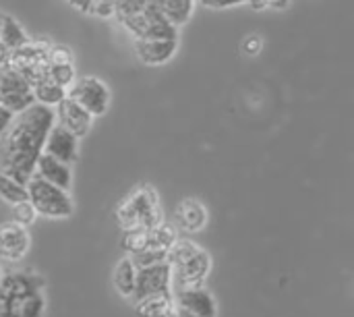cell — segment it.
<instances>
[{
    "instance_id": "obj_1",
    "label": "cell",
    "mask_w": 354,
    "mask_h": 317,
    "mask_svg": "<svg viewBox=\"0 0 354 317\" xmlns=\"http://www.w3.org/2000/svg\"><path fill=\"white\" fill-rule=\"evenodd\" d=\"M54 125L56 110L44 104H33L17 114L8 131L0 137V172L27 187Z\"/></svg>"
},
{
    "instance_id": "obj_2",
    "label": "cell",
    "mask_w": 354,
    "mask_h": 317,
    "mask_svg": "<svg viewBox=\"0 0 354 317\" xmlns=\"http://www.w3.org/2000/svg\"><path fill=\"white\" fill-rule=\"evenodd\" d=\"M118 226L127 230H153L164 222L158 193L151 185H139L114 210Z\"/></svg>"
},
{
    "instance_id": "obj_3",
    "label": "cell",
    "mask_w": 354,
    "mask_h": 317,
    "mask_svg": "<svg viewBox=\"0 0 354 317\" xmlns=\"http://www.w3.org/2000/svg\"><path fill=\"white\" fill-rule=\"evenodd\" d=\"M168 264L172 268V280L176 291L203 287L212 270L209 253L189 239L176 241V245L168 253Z\"/></svg>"
},
{
    "instance_id": "obj_4",
    "label": "cell",
    "mask_w": 354,
    "mask_h": 317,
    "mask_svg": "<svg viewBox=\"0 0 354 317\" xmlns=\"http://www.w3.org/2000/svg\"><path fill=\"white\" fill-rule=\"evenodd\" d=\"M178 50V27L168 21L156 23L143 37L135 39V54L143 64H166Z\"/></svg>"
},
{
    "instance_id": "obj_5",
    "label": "cell",
    "mask_w": 354,
    "mask_h": 317,
    "mask_svg": "<svg viewBox=\"0 0 354 317\" xmlns=\"http://www.w3.org/2000/svg\"><path fill=\"white\" fill-rule=\"evenodd\" d=\"M27 199L35 208V212L50 220H64L71 218L75 212V203L68 195V191L50 185L41 176L33 174L27 183Z\"/></svg>"
},
{
    "instance_id": "obj_6",
    "label": "cell",
    "mask_w": 354,
    "mask_h": 317,
    "mask_svg": "<svg viewBox=\"0 0 354 317\" xmlns=\"http://www.w3.org/2000/svg\"><path fill=\"white\" fill-rule=\"evenodd\" d=\"M50 50L52 44L46 39H37V42H29L19 50L8 52L6 56V66L21 73L31 85L44 81L46 77H50Z\"/></svg>"
},
{
    "instance_id": "obj_7",
    "label": "cell",
    "mask_w": 354,
    "mask_h": 317,
    "mask_svg": "<svg viewBox=\"0 0 354 317\" xmlns=\"http://www.w3.org/2000/svg\"><path fill=\"white\" fill-rule=\"evenodd\" d=\"M0 104H2V108L10 110L15 116L25 112L33 104H37L33 85L21 73L12 71L8 66L0 75Z\"/></svg>"
},
{
    "instance_id": "obj_8",
    "label": "cell",
    "mask_w": 354,
    "mask_h": 317,
    "mask_svg": "<svg viewBox=\"0 0 354 317\" xmlns=\"http://www.w3.org/2000/svg\"><path fill=\"white\" fill-rule=\"evenodd\" d=\"M68 98L75 100L79 106H83L91 116L106 114V110L110 106V89L97 77H81V79H77L68 89Z\"/></svg>"
},
{
    "instance_id": "obj_9",
    "label": "cell",
    "mask_w": 354,
    "mask_h": 317,
    "mask_svg": "<svg viewBox=\"0 0 354 317\" xmlns=\"http://www.w3.org/2000/svg\"><path fill=\"white\" fill-rule=\"evenodd\" d=\"M174 289V280H172V268L168 262L151 266V268H143L137 274V291H135V303L147 299V297H156V295H172Z\"/></svg>"
},
{
    "instance_id": "obj_10",
    "label": "cell",
    "mask_w": 354,
    "mask_h": 317,
    "mask_svg": "<svg viewBox=\"0 0 354 317\" xmlns=\"http://www.w3.org/2000/svg\"><path fill=\"white\" fill-rule=\"evenodd\" d=\"M31 247V237L25 226L10 220L0 224V260L4 262H21Z\"/></svg>"
},
{
    "instance_id": "obj_11",
    "label": "cell",
    "mask_w": 354,
    "mask_h": 317,
    "mask_svg": "<svg viewBox=\"0 0 354 317\" xmlns=\"http://www.w3.org/2000/svg\"><path fill=\"white\" fill-rule=\"evenodd\" d=\"M46 307V291H35L25 297L0 295V317H44Z\"/></svg>"
},
{
    "instance_id": "obj_12",
    "label": "cell",
    "mask_w": 354,
    "mask_h": 317,
    "mask_svg": "<svg viewBox=\"0 0 354 317\" xmlns=\"http://www.w3.org/2000/svg\"><path fill=\"white\" fill-rule=\"evenodd\" d=\"M174 305L176 309H183L195 317H216L218 316V305L212 293L205 287H195V289H183L174 293Z\"/></svg>"
},
{
    "instance_id": "obj_13",
    "label": "cell",
    "mask_w": 354,
    "mask_h": 317,
    "mask_svg": "<svg viewBox=\"0 0 354 317\" xmlns=\"http://www.w3.org/2000/svg\"><path fill=\"white\" fill-rule=\"evenodd\" d=\"M44 154H48L50 158H54V160L71 166L79 158V137L73 135L68 129H64L62 125L56 123L52 127L50 135H48Z\"/></svg>"
},
{
    "instance_id": "obj_14",
    "label": "cell",
    "mask_w": 354,
    "mask_h": 317,
    "mask_svg": "<svg viewBox=\"0 0 354 317\" xmlns=\"http://www.w3.org/2000/svg\"><path fill=\"white\" fill-rule=\"evenodd\" d=\"M56 123L62 125L64 129H68L73 135H77L79 139L85 137L91 129V123H93V116L83 108L79 106L75 100L66 98L64 102H60L56 108Z\"/></svg>"
},
{
    "instance_id": "obj_15",
    "label": "cell",
    "mask_w": 354,
    "mask_h": 317,
    "mask_svg": "<svg viewBox=\"0 0 354 317\" xmlns=\"http://www.w3.org/2000/svg\"><path fill=\"white\" fill-rule=\"evenodd\" d=\"M176 226L185 233H199L207 224V210L197 199H185L176 206L174 212Z\"/></svg>"
},
{
    "instance_id": "obj_16",
    "label": "cell",
    "mask_w": 354,
    "mask_h": 317,
    "mask_svg": "<svg viewBox=\"0 0 354 317\" xmlns=\"http://www.w3.org/2000/svg\"><path fill=\"white\" fill-rule=\"evenodd\" d=\"M35 174L41 176L44 181H48L50 185H56V187H60L64 191H71V185H73L71 166L50 158L48 154H41V158L37 160Z\"/></svg>"
},
{
    "instance_id": "obj_17",
    "label": "cell",
    "mask_w": 354,
    "mask_h": 317,
    "mask_svg": "<svg viewBox=\"0 0 354 317\" xmlns=\"http://www.w3.org/2000/svg\"><path fill=\"white\" fill-rule=\"evenodd\" d=\"M137 266L133 264L131 257H122L116 268H114V276H112V282H114V289L124 297V299H133L135 297V291H137Z\"/></svg>"
},
{
    "instance_id": "obj_18",
    "label": "cell",
    "mask_w": 354,
    "mask_h": 317,
    "mask_svg": "<svg viewBox=\"0 0 354 317\" xmlns=\"http://www.w3.org/2000/svg\"><path fill=\"white\" fill-rule=\"evenodd\" d=\"M29 42H31V39H29L27 31H25L12 17L2 15V19H0V46H2L4 50L12 52V50L23 48V46L29 44Z\"/></svg>"
},
{
    "instance_id": "obj_19",
    "label": "cell",
    "mask_w": 354,
    "mask_h": 317,
    "mask_svg": "<svg viewBox=\"0 0 354 317\" xmlns=\"http://www.w3.org/2000/svg\"><path fill=\"white\" fill-rule=\"evenodd\" d=\"M156 4L166 17V21L172 23L174 27L185 25L195 8V0H156Z\"/></svg>"
},
{
    "instance_id": "obj_20",
    "label": "cell",
    "mask_w": 354,
    "mask_h": 317,
    "mask_svg": "<svg viewBox=\"0 0 354 317\" xmlns=\"http://www.w3.org/2000/svg\"><path fill=\"white\" fill-rule=\"evenodd\" d=\"M33 93H35V102H37V104L50 106V108H56L60 102H64V100L68 98V89L60 87V85L54 83L50 77H46L44 81L35 83V85H33Z\"/></svg>"
},
{
    "instance_id": "obj_21",
    "label": "cell",
    "mask_w": 354,
    "mask_h": 317,
    "mask_svg": "<svg viewBox=\"0 0 354 317\" xmlns=\"http://www.w3.org/2000/svg\"><path fill=\"white\" fill-rule=\"evenodd\" d=\"M176 241H178V230L172 224L162 222L160 226H156L153 230H149V247L147 249L162 251V253H170V249L176 245Z\"/></svg>"
},
{
    "instance_id": "obj_22",
    "label": "cell",
    "mask_w": 354,
    "mask_h": 317,
    "mask_svg": "<svg viewBox=\"0 0 354 317\" xmlns=\"http://www.w3.org/2000/svg\"><path fill=\"white\" fill-rule=\"evenodd\" d=\"M0 197L15 206V203H21V201H27V187L12 181L10 176H6L4 172H0Z\"/></svg>"
},
{
    "instance_id": "obj_23",
    "label": "cell",
    "mask_w": 354,
    "mask_h": 317,
    "mask_svg": "<svg viewBox=\"0 0 354 317\" xmlns=\"http://www.w3.org/2000/svg\"><path fill=\"white\" fill-rule=\"evenodd\" d=\"M149 247V230H127L122 235V249L133 257Z\"/></svg>"
},
{
    "instance_id": "obj_24",
    "label": "cell",
    "mask_w": 354,
    "mask_h": 317,
    "mask_svg": "<svg viewBox=\"0 0 354 317\" xmlns=\"http://www.w3.org/2000/svg\"><path fill=\"white\" fill-rule=\"evenodd\" d=\"M50 79L58 83L64 89H71V85L77 81L75 77V64H50Z\"/></svg>"
},
{
    "instance_id": "obj_25",
    "label": "cell",
    "mask_w": 354,
    "mask_h": 317,
    "mask_svg": "<svg viewBox=\"0 0 354 317\" xmlns=\"http://www.w3.org/2000/svg\"><path fill=\"white\" fill-rule=\"evenodd\" d=\"M12 216H15V222H19L21 226H31L33 222H35V218L39 216L37 212H35V208L31 206V201L27 199V201H21V203H15L12 206Z\"/></svg>"
},
{
    "instance_id": "obj_26",
    "label": "cell",
    "mask_w": 354,
    "mask_h": 317,
    "mask_svg": "<svg viewBox=\"0 0 354 317\" xmlns=\"http://www.w3.org/2000/svg\"><path fill=\"white\" fill-rule=\"evenodd\" d=\"M129 257H131V255H129ZM131 260H133V264L137 266V270H143V268H151V266H158V264L168 262V253L147 249V251H143V253H139V255H133Z\"/></svg>"
},
{
    "instance_id": "obj_27",
    "label": "cell",
    "mask_w": 354,
    "mask_h": 317,
    "mask_svg": "<svg viewBox=\"0 0 354 317\" xmlns=\"http://www.w3.org/2000/svg\"><path fill=\"white\" fill-rule=\"evenodd\" d=\"M147 6V0H114V10L118 21H124L137 12H141Z\"/></svg>"
},
{
    "instance_id": "obj_28",
    "label": "cell",
    "mask_w": 354,
    "mask_h": 317,
    "mask_svg": "<svg viewBox=\"0 0 354 317\" xmlns=\"http://www.w3.org/2000/svg\"><path fill=\"white\" fill-rule=\"evenodd\" d=\"M50 64H75L73 62V52L66 46H52Z\"/></svg>"
},
{
    "instance_id": "obj_29",
    "label": "cell",
    "mask_w": 354,
    "mask_h": 317,
    "mask_svg": "<svg viewBox=\"0 0 354 317\" xmlns=\"http://www.w3.org/2000/svg\"><path fill=\"white\" fill-rule=\"evenodd\" d=\"M290 0H249L255 10H282L288 6Z\"/></svg>"
},
{
    "instance_id": "obj_30",
    "label": "cell",
    "mask_w": 354,
    "mask_h": 317,
    "mask_svg": "<svg viewBox=\"0 0 354 317\" xmlns=\"http://www.w3.org/2000/svg\"><path fill=\"white\" fill-rule=\"evenodd\" d=\"M261 48H263V39H261V35H249V37L245 39V44H243V50H245V54H249V56L259 54V52H261Z\"/></svg>"
},
{
    "instance_id": "obj_31",
    "label": "cell",
    "mask_w": 354,
    "mask_h": 317,
    "mask_svg": "<svg viewBox=\"0 0 354 317\" xmlns=\"http://www.w3.org/2000/svg\"><path fill=\"white\" fill-rule=\"evenodd\" d=\"M12 120H15V114L10 110H6V108L0 106V137L8 131V127L12 125Z\"/></svg>"
},
{
    "instance_id": "obj_32",
    "label": "cell",
    "mask_w": 354,
    "mask_h": 317,
    "mask_svg": "<svg viewBox=\"0 0 354 317\" xmlns=\"http://www.w3.org/2000/svg\"><path fill=\"white\" fill-rule=\"evenodd\" d=\"M199 2L209 8H226V6H236V4H243L249 0H199Z\"/></svg>"
},
{
    "instance_id": "obj_33",
    "label": "cell",
    "mask_w": 354,
    "mask_h": 317,
    "mask_svg": "<svg viewBox=\"0 0 354 317\" xmlns=\"http://www.w3.org/2000/svg\"><path fill=\"white\" fill-rule=\"evenodd\" d=\"M2 276H4V272H2V266H0V280H2Z\"/></svg>"
}]
</instances>
